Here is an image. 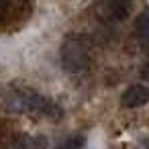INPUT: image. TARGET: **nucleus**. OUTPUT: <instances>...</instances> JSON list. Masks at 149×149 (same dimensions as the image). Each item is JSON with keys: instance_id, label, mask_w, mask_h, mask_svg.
I'll return each instance as SVG.
<instances>
[{"instance_id": "nucleus-2", "label": "nucleus", "mask_w": 149, "mask_h": 149, "mask_svg": "<svg viewBox=\"0 0 149 149\" xmlns=\"http://www.w3.org/2000/svg\"><path fill=\"white\" fill-rule=\"evenodd\" d=\"M61 63L68 72L80 74L88 68V45L82 37L70 35L61 45Z\"/></svg>"}, {"instance_id": "nucleus-6", "label": "nucleus", "mask_w": 149, "mask_h": 149, "mask_svg": "<svg viewBox=\"0 0 149 149\" xmlns=\"http://www.w3.org/2000/svg\"><path fill=\"white\" fill-rule=\"evenodd\" d=\"M61 145H63V147H80V145H84V139H82V137H74V139H70V141H63Z\"/></svg>"}, {"instance_id": "nucleus-4", "label": "nucleus", "mask_w": 149, "mask_h": 149, "mask_svg": "<svg viewBox=\"0 0 149 149\" xmlns=\"http://www.w3.org/2000/svg\"><path fill=\"white\" fill-rule=\"evenodd\" d=\"M133 0H108L106 2V13L112 21H125L131 15Z\"/></svg>"}, {"instance_id": "nucleus-7", "label": "nucleus", "mask_w": 149, "mask_h": 149, "mask_svg": "<svg viewBox=\"0 0 149 149\" xmlns=\"http://www.w3.org/2000/svg\"><path fill=\"white\" fill-rule=\"evenodd\" d=\"M143 78H145V80H147V82H149V65H147V70H145V72H143Z\"/></svg>"}, {"instance_id": "nucleus-3", "label": "nucleus", "mask_w": 149, "mask_h": 149, "mask_svg": "<svg viewBox=\"0 0 149 149\" xmlns=\"http://www.w3.org/2000/svg\"><path fill=\"white\" fill-rule=\"evenodd\" d=\"M123 106L127 108H137V106H143L149 102V86H143V84H135L131 88L125 90L123 94Z\"/></svg>"}, {"instance_id": "nucleus-5", "label": "nucleus", "mask_w": 149, "mask_h": 149, "mask_svg": "<svg viewBox=\"0 0 149 149\" xmlns=\"http://www.w3.org/2000/svg\"><path fill=\"white\" fill-rule=\"evenodd\" d=\"M137 35L143 43H149V13H143L137 19Z\"/></svg>"}, {"instance_id": "nucleus-1", "label": "nucleus", "mask_w": 149, "mask_h": 149, "mask_svg": "<svg viewBox=\"0 0 149 149\" xmlns=\"http://www.w3.org/2000/svg\"><path fill=\"white\" fill-rule=\"evenodd\" d=\"M0 100L6 110L17 114H41L55 120L61 116V106L57 102L25 86H6L0 92Z\"/></svg>"}]
</instances>
